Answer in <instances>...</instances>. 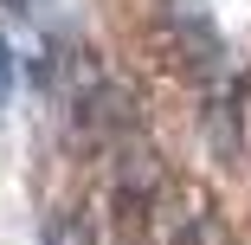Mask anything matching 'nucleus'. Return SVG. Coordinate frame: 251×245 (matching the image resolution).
I'll return each instance as SVG.
<instances>
[{
  "instance_id": "nucleus-1",
  "label": "nucleus",
  "mask_w": 251,
  "mask_h": 245,
  "mask_svg": "<svg viewBox=\"0 0 251 245\" xmlns=\"http://www.w3.org/2000/svg\"><path fill=\"white\" fill-rule=\"evenodd\" d=\"M155 20H161V39H168L180 78H193V90H213L232 78V52L213 20V0H155Z\"/></svg>"
},
{
  "instance_id": "nucleus-2",
  "label": "nucleus",
  "mask_w": 251,
  "mask_h": 245,
  "mask_svg": "<svg viewBox=\"0 0 251 245\" xmlns=\"http://www.w3.org/2000/svg\"><path fill=\"white\" fill-rule=\"evenodd\" d=\"M238 84L226 78V84H213V90H200V129H206V142H213V155L219 162H232L238 155Z\"/></svg>"
},
{
  "instance_id": "nucleus-3",
  "label": "nucleus",
  "mask_w": 251,
  "mask_h": 245,
  "mask_svg": "<svg viewBox=\"0 0 251 245\" xmlns=\"http://www.w3.org/2000/svg\"><path fill=\"white\" fill-rule=\"evenodd\" d=\"M39 245H90V226L77 219V213H52L45 219V239Z\"/></svg>"
},
{
  "instance_id": "nucleus-4",
  "label": "nucleus",
  "mask_w": 251,
  "mask_h": 245,
  "mask_svg": "<svg viewBox=\"0 0 251 245\" xmlns=\"http://www.w3.org/2000/svg\"><path fill=\"white\" fill-rule=\"evenodd\" d=\"M13 97V45H7V26H0V110Z\"/></svg>"
},
{
  "instance_id": "nucleus-5",
  "label": "nucleus",
  "mask_w": 251,
  "mask_h": 245,
  "mask_svg": "<svg viewBox=\"0 0 251 245\" xmlns=\"http://www.w3.org/2000/svg\"><path fill=\"white\" fill-rule=\"evenodd\" d=\"M0 7H7V13L20 20V13H32V0H0Z\"/></svg>"
}]
</instances>
